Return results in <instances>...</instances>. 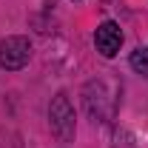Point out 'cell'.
I'll use <instances>...</instances> for the list:
<instances>
[{"label":"cell","mask_w":148,"mask_h":148,"mask_svg":"<svg viewBox=\"0 0 148 148\" xmlns=\"http://www.w3.org/2000/svg\"><path fill=\"white\" fill-rule=\"evenodd\" d=\"M49 125H51L57 140H63V143L74 140V108L69 103L66 91H60L51 100V106H49Z\"/></svg>","instance_id":"1"},{"label":"cell","mask_w":148,"mask_h":148,"mask_svg":"<svg viewBox=\"0 0 148 148\" xmlns=\"http://www.w3.org/2000/svg\"><path fill=\"white\" fill-rule=\"evenodd\" d=\"M32 60V43L23 34H12L0 40V69L6 71H20Z\"/></svg>","instance_id":"2"},{"label":"cell","mask_w":148,"mask_h":148,"mask_svg":"<svg viewBox=\"0 0 148 148\" xmlns=\"http://www.w3.org/2000/svg\"><path fill=\"white\" fill-rule=\"evenodd\" d=\"M94 46H97V51L103 57H117L120 51V46H123V29L114 23V20H106V23H100L97 26V34H94Z\"/></svg>","instance_id":"3"},{"label":"cell","mask_w":148,"mask_h":148,"mask_svg":"<svg viewBox=\"0 0 148 148\" xmlns=\"http://www.w3.org/2000/svg\"><path fill=\"white\" fill-rule=\"evenodd\" d=\"M131 69H134V71L137 74H148V49L145 46H140V49H134V51H131Z\"/></svg>","instance_id":"4"}]
</instances>
